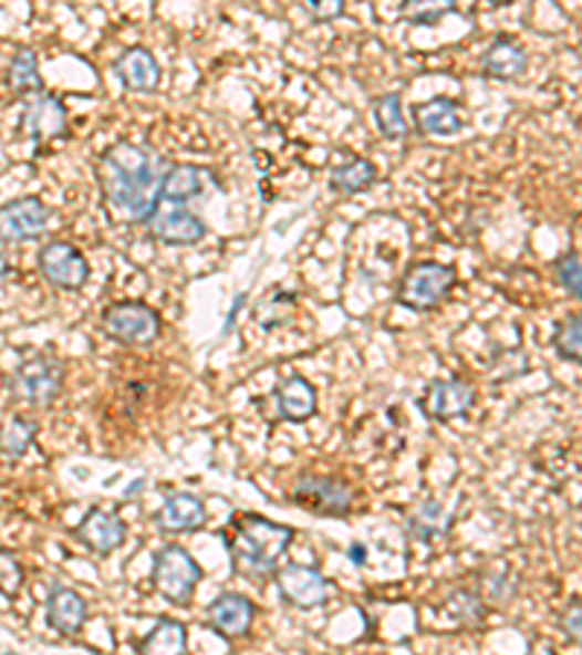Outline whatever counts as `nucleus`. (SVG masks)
I'll use <instances>...</instances> for the list:
<instances>
[{"label":"nucleus","mask_w":582,"mask_h":655,"mask_svg":"<svg viewBox=\"0 0 582 655\" xmlns=\"http://www.w3.org/2000/svg\"><path fill=\"white\" fill-rule=\"evenodd\" d=\"M376 178L378 173L371 160L353 158V160H346V164L332 166L330 187L335 193H344V196H358V193L371 190L373 184H376Z\"/></svg>","instance_id":"obj_26"},{"label":"nucleus","mask_w":582,"mask_h":655,"mask_svg":"<svg viewBox=\"0 0 582 655\" xmlns=\"http://www.w3.org/2000/svg\"><path fill=\"white\" fill-rule=\"evenodd\" d=\"M274 585L280 592V601L291 609H318L330 601L332 583L312 565H300V562H289L280 565L274 574Z\"/></svg>","instance_id":"obj_9"},{"label":"nucleus","mask_w":582,"mask_h":655,"mask_svg":"<svg viewBox=\"0 0 582 655\" xmlns=\"http://www.w3.org/2000/svg\"><path fill=\"white\" fill-rule=\"evenodd\" d=\"M76 537H80L82 545H85L87 551H94L96 557H111V553L126 545V521L119 519L114 510L91 507L85 519L76 524Z\"/></svg>","instance_id":"obj_14"},{"label":"nucleus","mask_w":582,"mask_h":655,"mask_svg":"<svg viewBox=\"0 0 582 655\" xmlns=\"http://www.w3.org/2000/svg\"><path fill=\"white\" fill-rule=\"evenodd\" d=\"M207 187H210L207 169L196 164H169L164 184H160V205L187 207L198 198H205Z\"/></svg>","instance_id":"obj_19"},{"label":"nucleus","mask_w":582,"mask_h":655,"mask_svg":"<svg viewBox=\"0 0 582 655\" xmlns=\"http://www.w3.org/2000/svg\"><path fill=\"white\" fill-rule=\"evenodd\" d=\"M87 624V603L80 592L67 585H53L48 594V626L64 638L80 635Z\"/></svg>","instance_id":"obj_21"},{"label":"nucleus","mask_w":582,"mask_h":655,"mask_svg":"<svg viewBox=\"0 0 582 655\" xmlns=\"http://www.w3.org/2000/svg\"><path fill=\"white\" fill-rule=\"evenodd\" d=\"M451 12H455V3H451V0H437V3L410 0V3H402V18L414 27H434L437 21L451 15Z\"/></svg>","instance_id":"obj_32"},{"label":"nucleus","mask_w":582,"mask_h":655,"mask_svg":"<svg viewBox=\"0 0 582 655\" xmlns=\"http://www.w3.org/2000/svg\"><path fill=\"white\" fill-rule=\"evenodd\" d=\"M9 91L15 96H39L44 94V80L39 73V55L35 50L21 48L15 50L12 62H9Z\"/></svg>","instance_id":"obj_24"},{"label":"nucleus","mask_w":582,"mask_h":655,"mask_svg":"<svg viewBox=\"0 0 582 655\" xmlns=\"http://www.w3.org/2000/svg\"><path fill=\"white\" fill-rule=\"evenodd\" d=\"M449 519L451 516L443 513L440 501H432V498H425L423 505L408 516V524H405V533L410 539H417V542H434L437 537H446V530H449Z\"/></svg>","instance_id":"obj_28"},{"label":"nucleus","mask_w":582,"mask_h":655,"mask_svg":"<svg viewBox=\"0 0 582 655\" xmlns=\"http://www.w3.org/2000/svg\"><path fill=\"white\" fill-rule=\"evenodd\" d=\"M39 437V426L32 419L12 414L0 423V458L21 460Z\"/></svg>","instance_id":"obj_27"},{"label":"nucleus","mask_w":582,"mask_h":655,"mask_svg":"<svg viewBox=\"0 0 582 655\" xmlns=\"http://www.w3.org/2000/svg\"><path fill=\"white\" fill-rule=\"evenodd\" d=\"M475 399V387L464 380H434L432 385L425 387V396L419 399V408L428 419L434 423H451V419L466 417L472 410Z\"/></svg>","instance_id":"obj_11"},{"label":"nucleus","mask_w":582,"mask_h":655,"mask_svg":"<svg viewBox=\"0 0 582 655\" xmlns=\"http://www.w3.org/2000/svg\"><path fill=\"white\" fill-rule=\"evenodd\" d=\"M303 9H306L309 15L315 18V21H321V24L344 15V3H341V0H306Z\"/></svg>","instance_id":"obj_36"},{"label":"nucleus","mask_w":582,"mask_h":655,"mask_svg":"<svg viewBox=\"0 0 582 655\" xmlns=\"http://www.w3.org/2000/svg\"><path fill=\"white\" fill-rule=\"evenodd\" d=\"M21 126L32 143L64 141L67 137V108L53 94L32 96L24 108V117H21Z\"/></svg>","instance_id":"obj_15"},{"label":"nucleus","mask_w":582,"mask_h":655,"mask_svg":"<svg viewBox=\"0 0 582 655\" xmlns=\"http://www.w3.org/2000/svg\"><path fill=\"white\" fill-rule=\"evenodd\" d=\"M48 228L50 210L41 198L21 196L0 205V242H7V246L32 242V239L44 237Z\"/></svg>","instance_id":"obj_10"},{"label":"nucleus","mask_w":582,"mask_h":655,"mask_svg":"<svg viewBox=\"0 0 582 655\" xmlns=\"http://www.w3.org/2000/svg\"><path fill=\"white\" fill-rule=\"evenodd\" d=\"M553 271H557L559 285L565 289L574 301H582V262L576 253H565L553 262Z\"/></svg>","instance_id":"obj_34"},{"label":"nucleus","mask_w":582,"mask_h":655,"mask_svg":"<svg viewBox=\"0 0 582 655\" xmlns=\"http://www.w3.org/2000/svg\"><path fill=\"white\" fill-rule=\"evenodd\" d=\"M414 126L425 137H455L464 128L460 108L451 96H434L414 105Z\"/></svg>","instance_id":"obj_22"},{"label":"nucleus","mask_w":582,"mask_h":655,"mask_svg":"<svg viewBox=\"0 0 582 655\" xmlns=\"http://www.w3.org/2000/svg\"><path fill=\"white\" fill-rule=\"evenodd\" d=\"M559 626H562V632H565L568 638L582 647V603H571V606L562 612V617H559Z\"/></svg>","instance_id":"obj_37"},{"label":"nucleus","mask_w":582,"mask_h":655,"mask_svg":"<svg viewBox=\"0 0 582 655\" xmlns=\"http://www.w3.org/2000/svg\"><path fill=\"white\" fill-rule=\"evenodd\" d=\"M39 271L50 285L62 292H80L91 280V262L85 253L64 239H53L39 251Z\"/></svg>","instance_id":"obj_8"},{"label":"nucleus","mask_w":582,"mask_h":655,"mask_svg":"<svg viewBox=\"0 0 582 655\" xmlns=\"http://www.w3.org/2000/svg\"><path fill=\"white\" fill-rule=\"evenodd\" d=\"M169 169L158 152L117 141L100 158V184L108 210L128 225H149L160 207V184Z\"/></svg>","instance_id":"obj_1"},{"label":"nucleus","mask_w":582,"mask_h":655,"mask_svg":"<svg viewBox=\"0 0 582 655\" xmlns=\"http://www.w3.org/2000/svg\"><path fill=\"white\" fill-rule=\"evenodd\" d=\"M152 519L160 533L178 537V533H193V530L205 528L207 507L196 492H169Z\"/></svg>","instance_id":"obj_16"},{"label":"nucleus","mask_w":582,"mask_h":655,"mask_svg":"<svg viewBox=\"0 0 582 655\" xmlns=\"http://www.w3.org/2000/svg\"><path fill=\"white\" fill-rule=\"evenodd\" d=\"M0 62H3V59H0Z\"/></svg>","instance_id":"obj_42"},{"label":"nucleus","mask_w":582,"mask_h":655,"mask_svg":"<svg viewBox=\"0 0 582 655\" xmlns=\"http://www.w3.org/2000/svg\"><path fill=\"white\" fill-rule=\"evenodd\" d=\"M294 303H298V294L285 292V289H274L268 298H262L260 306L253 309V318H257V324L262 330H277V326L289 324Z\"/></svg>","instance_id":"obj_30"},{"label":"nucleus","mask_w":582,"mask_h":655,"mask_svg":"<svg viewBox=\"0 0 582 655\" xmlns=\"http://www.w3.org/2000/svg\"><path fill=\"white\" fill-rule=\"evenodd\" d=\"M105 335L114 339L123 347H149L160 339L164 321L152 306L141 301H119L111 303L103 312Z\"/></svg>","instance_id":"obj_7"},{"label":"nucleus","mask_w":582,"mask_h":655,"mask_svg":"<svg viewBox=\"0 0 582 655\" xmlns=\"http://www.w3.org/2000/svg\"><path fill=\"white\" fill-rule=\"evenodd\" d=\"M114 73H117L119 85L134 94H155L164 80L158 59L146 48H128L126 53H119L114 62Z\"/></svg>","instance_id":"obj_17"},{"label":"nucleus","mask_w":582,"mask_h":655,"mask_svg":"<svg viewBox=\"0 0 582 655\" xmlns=\"http://www.w3.org/2000/svg\"><path fill=\"white\" fill-rule=\"evenodd\" d=\"M373 119H376L378 135L385 141H405L408 137V119L402 114V96L399 94H385L378 96L373 103Z\"/></svg>","instance_id":"obj_29"},{"label":"nucleus","mask_w":582,"mask_h":655,"mask_svg":"<svg viewBox=\"0 0 582 655\" xmlns=\"http://www.w3.org/2000/svg\"><path fill=\"white\" fill-rule=\"evenodd\" d=\"M189 635L187 626L175 617H160L155 621L146 635L137 641V655H187Z\"/></svg>","instance_id":"obj_23"},{"label":"nucleus","mask_w":582,"mask_h":655,"mask_svg":"<svg viewBox=\"0 0 582 655\" xmlns=\"http://www.w3.org/2000/svg\"><path fill=\"white\" fill-rule=\"evenodd\" d=\"M289 498L306 513H315L321 519H346L355 505V492L350 484L332 478V475L315 472L298 475L291 484Z\"/></svg>","instance_id":"obj_6"},{"label":"nucleus","mask_w":582,"mask_h":655,"mask_svg":"<svg viewBox=\"0 0 582 655\" xmlns=\"http://www.w3.org/2000/svg\"><path fill=\"white\" fill-rule=\"evenodd\" d=\"M7 655H18V653H7Z\"/></svg>","instance_id":"obj_41"},{"label":"nucleus","mask_w":582,"mask_h":655,"mask_svg":"<svg viewBox=\"0 0 582 655\" xmlns=\"http://www.w3.org/2000/svg\"><path fill=\"white\" fill-rule=\"evenodd\" d=\"M245 303H248V292H239L237 298H233V303H230V312H228V318H225L221 335H230V332H233V326H237V318H239V312H242Z\"/></svg>","instance_id":"obj_38"},{"label":"nucleus","mask_w":582,"mask_h":655,"mask_svg":"<svg viewBox=\"0 0 582 655\" xmlns=\"http://www.w3.org/2000/svg\"><path fill=\"white\" fill-rule=\"evenodd\" d=\"M21 585H24V569H21V562H18L15 553L0 548V592L15 597Z\"/></svg>","instance_id":"obj_35"},{"label":"nucleus","mask_w":582,"mask_h":655,"mask_svg":"<svg viewBox=\"0 0 582 655\" xmlns=\"http://www.w3.org/2000/svg\"><path fill=\"white\" fill-rule=\"evenodd\" d=\"M64 387V364L50 353H32L18 364L9 380L15 399L32 408H48L59 399Z\"/></svg>","instance_id":"obj_5"},{"label":"nucleus","mask_w":582,"mask_h":655,"mask_svg":"<svg viewBox=\"0 0 582 655\" xmlns=\"http://www.w3.org/2000/svg\"><path fill=\"white\" fill-rule=\"evenodd\" d=\"M480 71L487 73L489 80H519L521 73L528 71V50L512 35H496L480 53Z\"/></svg>","instance_id":"obj_20"},{"label":"nucleus","mask_w":582,"mask_h":655,"mask_svg":"<svg viewBox=\"0 0 582 655\" xmlns=\"http://www.w3.org/2000/svg\"><path fill=\"white\" fill-rule=\"evenodd\" d=\"M553 350L565 362H574L582 367V315H568L553 332Z\"/></svg>","instance_id":"obj_31"},{"label":"nucleus","mask_w":582,"mask_h":655,"mask_svg":"<svg viewBox=\"0 0 582 655\" xmlns=\"http://www.w3.org/2000/svg\"><path fill=\"white\" fill-rule=\"evenodd\" d=\"M201 576H205V571L196 562V557L184 545H175V542L158 548L155 560H152V585L173 606H187L193 601Z\"/></svg>","instance_id":"obj_3"},{"label":"nucleus","mask_w":582,"mask_h":655,"mask_svg":"<svg viewBox=\"0 0 582 655\" xmlns=\"http://www.w3.org/2000/svg\"><path fill=\"white\" fill-rule=\"evenodd\" d=\"M443 612L449 621H455V626H464V630H475V626L484 624L487 617V603L478 594V589H469V585H460L446 597L443 603Z\"/></svg>","instance_id":"obj_25"},{"label":"nucleus","mask_w":582,"mask_h":655,"mask_svg":"<svg viewBox=\"0 0 582 655\" xmlns=\"http://www.w3.org/2000/svg\"><path fill=\"white\" fill-rule=\"evenodd\" d=\"M294 528L253 513H237L225 530L233 574L251 583H266L280 569V557L294 542Z\"/></svg>","instance_id":"obj_2"},{"label":"nucleus","mask_w":582,"mask_h":655,"mask_svg":"<svg viewBox=\"0 0 582 655\" xmlns=\"http://www.w3.org/2000/svg\"><path fill=\"white\" fill-rule=\"evenodd\" d=\"M143 484H146V481H143V478H141V481H134L132 487H126V498L137 496V490H143Z\"/></svg>","instance_id":"obj_40"},{"label":"nucleus","mask_w":582,"mask_h":655,"mask_svg":"<svg viewBox=\"0 0 582 655\" xmlns=\"http://www.w3.org/2000/svg\"><path fill=\"white\" fill-rule=\"evenodd\" d=\"M457 283L455 266L446 262L423 260L408 266V271L402 274L399 289H396V301L399 306L410 309V312H432L440 306Z\"/></svg>","instance_id":"obj_4"},{"label":"nucleus","mask_w":582,"mask_h":655,"mask_svg":"<svg viewBox=\"0 0 582 655\" xmlns=\"http://www.w3.org/2000/svg\"><path fill=\"white\" fill-rule=\"evenodd\" d=\"M149 230L158 242L175 248L198 246L207 237V225L201 221V216L196 210H189V207L175 205H160L158 214L152 216Z\"/></svg>","instance_id":"obj_13"},{"label":"nucleus","mask_w":582,"mask_h":655,"mask_svg":"<svg viewBox=\"0 0 582 655\" xmlns=\"http://www.w3.org/2000/svg\"><path fill=\"white\" fill-rule=\"evenodd\" d=\"M207 626H210L219 638L237 641L245 638L251 632L253 621H257V606L251 597H245L239 592H221L219 597H212L205 609Z\"/></svg>","instance_id":"obj_12"},{"label":"nucleus","mask_w":582,"mask_h":655,"mask_svg":"<svg viewBox=\"0 0 582 655\" xmlns=\"http://www.w3.org/2000/svg\"><path fill=\"white\" fill-rule=\"evenodd\" d=\"M478 594L484 597L487 606H498V603H507L516 592V585L510 583V576L503 574V571H484L480 576V585H475Z\"/></svg>","instance_id":"obj_33"},{"label":"nucleus","mask_w":582,"mask_h":655,"mask_svg":"<svg viewBox=\"0 0 582 655\" xmlns=\"http://www.w3.org/2000/svg\"><path fill=\"white\" fill-rule=\"evenodd\" d=\"M346 553H350V562H353V565H367V548H364L362 542H353V545L346 548Z\"/></svg>","instance_id":"obj_39"},{"label":"nucleus","mask_w":582,"mask_h":655,"mask_svg":"<svg viewBox=\"0 0 582 655\" xmlns=\"http://www.w3.org/2000/svg\"><path fill=\"white\" fill-rule=\"evenodd\" d=\"M274 405H277V417L283 423H309V419L318 414V391L315 385L303 376H285V380L277 382L274 387Z\"/></svg>","instance_id":"obj_18"}]
</instances>
